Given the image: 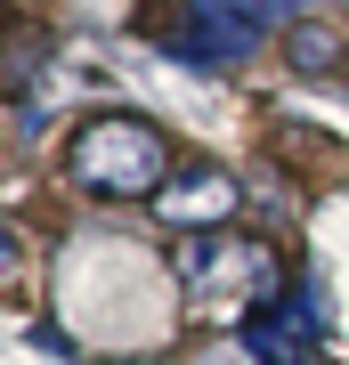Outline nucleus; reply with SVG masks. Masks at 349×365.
I'll list each match as a JSON object with an SVG mask.
<instances>
[{"mask_svg": "<svg viewBox=\"0 0 349 365\" xmlns=\"http://www.w3.org/2000/svg\"><path fill=\"white\" fill-rule=\"evenodd\" d=\"M171 170H179L171 138L155 122H138V114H90L65 138V179H74L81 195H98V203H138V195L155 203V187Z\"/></svg>", "mask_w": 349, "mask_h": 365, "instance_id": "f257e3e1", "label": "nucleus"}, {"mask_svg": "<svg viewBox=\"0 0 349 365\" xmlns=\"http://www.w3.org/2000/svg\"><path fill=\"white\" fill-rule=\"evenodd\" d=\"M244 341H252V357L260 365H317V349H325V325H317V300H309V284H285L268 300V309L244 325Z\"/></svg>", "mask_w": 349, "mask_h": 365, "instance_id": "39448f33", "label": "nucleus"}, {"mask_svg": "<svg viewBox=\"0 0 349 365\" xmlns=\"http://www.w3.org/2000/svg\"><path fill=\"white\" fill-rule=\"evenodd\" d=\"M155 220L171 235H220L236 220V170L228 163H179L155 187Z\"/></svg>", "mask_w": 349, "mask_h": 365, "instance_id": "20e7f679", "label": "nucleus"}, {"mask_svg": "<svg viewBox=\"0 0 349 365\" xmlns=\"http://www.w3.org/2000/svg\"><path fill=\"white\" fill-rule=\"evenodd\" d=\"M179 276H187V300H195V317H203V325H252V317L285 292L276 252L252 244V235H228V227L203 235V244L179 260Z\"/></svg>", "mask_w": 349, "mask_h": 365, "instance_id": "f03ea898", "label": "nucleus"}, {"mask_svg": "<svg viewBox=\"0 0 349 365\" xmlns=\"http://www.w3.org/2000/svg\"><path fill=\"white\" fill-rule=\"evenodd\" d=\"M260 33H268V25H252L236 0H195V9H179V16L163 25V49L179 57V66L228 73V66H244V57L260 49Z\"/></svg>", "mask_w": 349, "mask_h": 365, "instance_id": "7ed1b4c3", "label": "nucleus"}, {"mask_svg": "<svg viewBox=\"0 0 349 365\" xmlns=\"http://www.w3.org/2000/svg\"><path fill=\"white\" fill-rule=\"evenodd\" d=\"M236 9H244V16H252V25H276V16H293V9H300V0H236Z\"/></svg>", "mask_w": 349, "mask_h": 365, "instance_id": "0eeeda50", "label": "nucleus"}, {"mask_svg": "<svg viewBox=\"0 0 349 365\" xmlns=\"http://www.w3.org/2000/svg\"><path fill=\"white\" fill-rule=\"evenodd\" d=\"M16 268H25V244H16V235H9V220H0V284H9Z\"/></svg>", "mask_w": 349, "mask_h": 365, "instance_id": "6e6552de", "label": "nucleus"}, {"mask_svg": "<svg viewBox=\"0 0 349 365\" xmlns=\"http://www.w3.org/2000/svg\"><path fill=\"white\" fill-rule=\"evenodd\" d=\"M285 57H293V73H333L341 41H333V25H293V41H285Z\"/></svg>", "mask_w": 349, "mask_h": 365, "instance_id": "423d86ee", "label": "nucleus"}]
</instances>
